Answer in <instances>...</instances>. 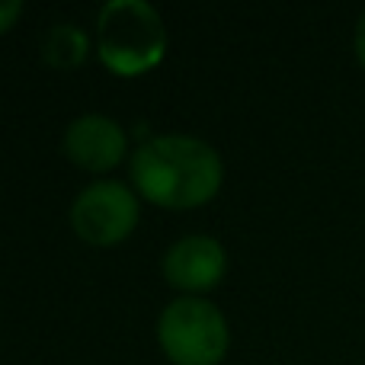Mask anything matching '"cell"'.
<instances>
[{"label": "cell", "instance_id": "cell-4", "mask_svg": "<svg viewBox=\"0 0 365 365\" xmlns=\"http://www.w3.org/2000/svg\"><path fill=\"white\" fill-rule=\"evenodd\" d=\"M71 225L90 244H115L138 225V199L119 180H93L71 205Z\"/></svg>", "mask_w": 365, "mask_h": 365}, {"label": "cell", "instance_id": "cell-9", "mask_svg": "<svg viewBox=\"0 0 365 365\" xmlns=\"http://www.w3.org/2000/svg\"><path fill=\"white\" fill-rule=\"evenodd\" d=\"M356 55H359V64L365 68V13L356 23Z\"/></svg>", "mask_w": 365, "mask_h": 365}, {"label": "cell", "instance_id": "cell-2", "mask_svg": "<svg viewBox=\"0 0 365 365\" xmlns=\"http://www.w3.org/2000/svg\"><path fill=\"white\" fill-rule=\"evenodd\" d=\"M96 48L115 74H141L164 58L167 26L148 0H109L96 16Z\"/></svg>", "mask_w": 365, "mask_h": 365}, {"label": "cell", "instance_id": "cell-5", "mask_svg": "<svg viewBox=\"0 0 365 365\" xmlns=\"http://www.w3.org/2000/svg\"><path fill=\"white\" fill-rule=\"evenodd\" d=\"M227 266V253L221 240L208 237V234H189L180 237L170 250L164 253V276L170 285L186 292L212 289Z\"/></svg>", "mask_w": 365, "mask_h": 365}, {"label": "cell", "instance_id": "cell-8", "mask_svg": "<svg viewBox=\"0 0 365 365\" xmlns=\"http://www.w3.org/2000/svg\"><path fill=\"white\" fill-rule=\"evenodd\" d=\"M23 13V0H0V32L13 26V19Z\"/></svg>", "mask_w": 365, "mask_h": 365}, {"label": "cell", "instance_id": "cell-1", "mask_svg": "<svg viewBox=\"0 0 365 365\" xmlns=\"http://www.w3.org/2000/svg\"><path fill=\"white\" fill-rule=\"evenodd\" d=\"M221 158L208 141L192 135H158L132 154V180L164 208H192L221 186Z\"/></svg>", "mask_w": 365, "mask_h": 365}, {"label": "cell", "instance_id": "cell-3", "mask_svg": "<svg viewBox=\"0 0 365 365\" xmlns=\"http://www.w3.org/2000/svg\"><path fill=\"white\" fill-rule=\"evenodd\" d=\"M164 353L180 365H215L227 353V321L208 298H173L158 321Z\"/></svg>", "mask_w": 365, "mask_h": 365}, {"label": "cell", "instance_id": "cell-6", "mask_svg": "<svg viewBox=\"0 0 365 365\" xmlns=\"http://www.w3.org/2000/svg\"><path fill=\"white\" fill-rule=\"evenodd\" d=\"M128 141L115 119L87 113L64 128V154L87 170H109L122 160Z\"/></svg>", "mask_w": 365, "mask_h": 365}, {"label": "cell", "instance_id": "cell-7", "mask_svg": "<svg viewBox=\"0 0 365 365\" xmlns=\"http://www.w3.org/2000/svg\"><path fill=\"white\" fill-rule=\"evenodd\" d=\"M42 55L55 68H74L87 55V32L74 23H55L42 38Z\"/></svg>", "mask_w": 365, "mask_h": 365}]
</instances>
